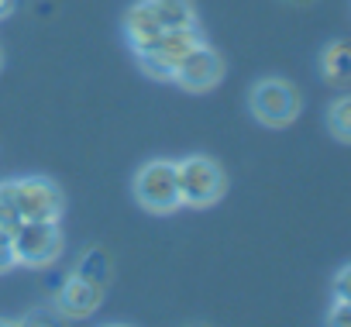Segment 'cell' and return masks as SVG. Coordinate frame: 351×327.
<instances>
[{"instance_id":"9","label":"cell","mask_w":351,"mask_h":327,"mask_svg":"<svg viewBox=\"0 0 351 327\" xmlns=\"http://www.w3.org/2000/svg\"><path fill=\"white\" fill-rule=\"evenodd\" d=\"M124 35H128V42H131L134 52L148 49L152 42H158L165 35V28L158 25V18H155L148 0H138L134 8H128V14H124Z\"/></svg>"},{"instance_id":"7","label":"cell","mask_w":351,"mask_h":327,"mask_svg":"<svg viewBox=\"0 0 351 327\" xmlns=\"http://www.w3.org/2000/svg\"><path fill=\"white\" fill-rule=\"evenodd\" d=\"M221 76H224V59L204 42V45H197L180 66H176L172 83H180V86L190 90V93H207V90H214V86L221 83Z\"/></svg>"},{"instance_id":"1","label":"cell","mask_w":351,"mask_h":327,"mask_svg":"<svg viewBox=\"0 0 351 327\" xmlns=\"http://www.w3.org/2000/svg\"><path fill=\"white\" fill-rule=\"evenodd\" d=\"M176 180H180V200L183 207H210L224 197L228 180L224 169L207 155H186L176 162Z\"/></svg>"},{"instance_id":"3","label":"cell","mask_w":351,"mask_h":327,"mask_svg":"<svg viewBox=\"0 0 351 327\" xmlns=\"http://www.w3.org/2000/svg\"><path fill=\"white\" fill-rule=\"evenodd\" d=\"M134 197L152 214H172L176 207H183L180 180H176V162L155 158L148 166H141V173L134 176Z\"/></svg>"},{"instance_id":"11","label":"cell","mask_w":351,"mask_h":327,"mask_svg":"<svg viewBox=\"0 0 351 327\" xmlns=\"http://www.w3.org/2000/svg\"><path fill=\"white\" fill-rule=\"evenodd\" d=\"M320 73L330 83H348L351 80V42H330L320 52Z\"/></svg>"},{"instance_id":"10","label":"cell","mask_w":351,"mask_h":327,"mask_svg":"<svg viewBox=\"0 0 351 327\" xmlns=\"http://www.w3.org/2000/svg\"><path fill=\"white\" fill-rule=\"evenodd\" d=\"M158 25L165 32H183V28H197V8L193 0H148Z\"/></svg>"},{"instance_id":"18","label":"cell","mask_w":351,"mask_h":327,"mask_svg":"<svg viewBox=\"0 0 351 327\" xmlns=\"http://www.w3.org/2000/svg\"><path fill=\"white\" fill-rule=\"evenodd\" d=\"M14 11V0H0V18H8Z\"/></svg>"},{"instance_id":"20","label":"cell","mask_w":351,"mask_h":327,"mask_svg":"<svg viewBox=\"0 0 351 327\" xmlns=\"http://www.w3.org/2000/svg\"><path fill=\"white\" fill-rule=\"evenodd\" d=\"M193 327H210V324H193Z\"/></svg>"},{"instance_id":"21","label":"cell","mask_w":351,"mask_h":327,"mask_svg":"<svg viewBox=\"0 0 351 327\" xmlns=\"http://www.w3.org/2000/svg\"><path fill=\"white\" fill-rule=\"evenodd\" d=\"M110 327H128V324H110Z\"/></svg>"},{"instance_id":"16","label":"cell","mask_w":351,"mask_h":327,"mask_svg":"<svg viewBox=\"0 0 351 327\" xmlns=\"http://www.w3.org/2000/svg\"><path fill=\"white\" fill-rule=\"evenodd\" d=\"M327 327H351V303L334 300V306L327 313Z\"/></svg>"},{"instance_id":"12","label":"cell","mask_w":351,"mask_h":327,"mask_svg":"<svg viewBox=\"0 0 351 327\" xmlns=\"http://www.w3.org/2000/svg\"><path fill=\"white\" fill-rule=\"evenodd\" d=\"M76 276H83L86 282L107 289V282H110V258H107V252H104V248H90V252L80 258Z\"/></svg>"},{"instance_id":"17","label":"cell","mask_w":351,"mask_h":327,"mask_svg":"<svg viewBox=\"0 0 351 327\" xmlns=\"http://www.w3.org/2000/svg\"><path fill=\"white\" fill-rule=\"evenodd\" d=\"M334 300L351 303V265H344V269L337 272V279H334Z\"/></svg>"},{"instance_id":"8","label":"cell","mask_w":351,"mask_h":327,"mask_svg":"<svg viewBox=\"0 0 351 327\" xmlns=\"http://www.w3.org/2000/svg\"><path fill=\"white\" fill-rule=\"evenodd\" d=\"M100 300H104V286H93L83 276H66L62 286H59V293H56V310L62 317L83 320V317L97 313Z\"/></svg>"},{"instance_id":"6","label":"cell","mask_w":351,"mask_h":327,"mask_svg":"<svg viewBox=\"0 0 351 327\" xmlns=\"http://www.w3.org/2000/svg\"><path fill=\"white\" fill-rule=\"evenodd\" d=\"M11 241H14L18 262L35 265V269L56 262L62 252V231H59V224H49V221H21L11 231Z\"/></svg>"},{"instance_id":"2","label":"cell","mask_w":351,"mask_h":327,"mask_svg":"<svg viewBox=\"0 0 351 327\" xmlns=\"http://www.w3.org/2000/svg\"><path fill=\"white\" fill-rule=\"evenodd\" d=\"M248 107H252L255 121H262L265 128H286L300 114V90L289 80L269 76V80H258L252 86Z\"/></svg>"},{"instance_id":"13","label":"cell","mask_w":351,"mask_h":327,"mask_svg":"<svg viewBox=\"0 0 351 327\" xmlns=\"http://www.w3.org/2000/svg\"><path fill=\"white\" fill-rule=\"evenodd\" d=\"M327 128H330L334 138L351 141V93L337 97V100L327 107Z\"/></svg>"},{"instance_id":"4","label":"cell","mask_w":351,"mask_h":327,"mask_svg":"<svg viewBox=\"0 0 351 327\" xmlns=\"http://www.w3.org/2000/svg\"><path fill=\"white\" fill-rule=\"evenodd\" d=\"M197 45H204V35L200 28H183V32H165L158 42H152L148 49L134 52L138 56V66L155 76V80H172L176 66H180Z\"/></svg>"},{"instance_id":"19","label":"cell","mask_w":351,"mask_h":327,"mask_svg":"<svg viewBox=\"0 0 351 327\" xmlns=\"http://www.w3.org/2000/svg\"><path fill=\"white\" fill-rule=\"evenodd\" d=\"M0 327H18V320H0Z\"/></svg>"},{"instance_id":"5","label":"cell","mask_w":351,"mask_h":327,"mask_svg":"<svg viewBox=\"0 0 351 327\" xmlns=\"http://www.w3.org/2000/svg\"><path fill=\"white\" fill-rule=\"evenodd\" d=\"M11 193H14V207L21 221H49L59 224L62 217V190L45 180V176H25V180H11Z\"/></svg>"},{"instance_id":"14","label":"cell","mask_w":351,"mask_h":327,"mask_svg":"<svg viewBox=\"0 0 351 327\" xmlns=\"http://www.w3.org/2000/svg\"><path fill=\"white\" fill-rule=\"evenodd\" d=\"M18 327H69V324H66V317L56 306H38V310L25 313L18 320Z\"/></svg>"},{"instance_id":"15","label":"cell","mask_w":351,"mask_h":327,"mask_svg":"<svg viewBox=\"0 0 351 327\" xmlns=\"http://www.w3.org/2000/svg\"><path fill=\"white\" fill-rule=\"evenodd\" d=\"M18 265V255H14V241H11V231L0 228V272H8Z\"/></svg>"}]
</instances>
